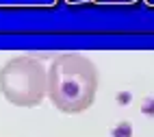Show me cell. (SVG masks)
<instances>
[{"label":"cell","mask_w":154,"mask_h":137,"mask_svg":"<svg viewBox=\"0 0 154 137\" xmlns=\"http://www.w3.org/2000/svg\"><path fill=\"white\" fill-rule=\"evenodd\" d=\"M96 94L94 65L76 55L54 59L50 65V98L65 111H80L91 104Z\"/></svg>","instance_id":"obj_1"}]
</instances>
